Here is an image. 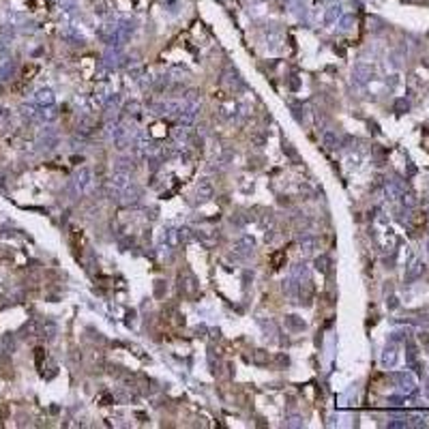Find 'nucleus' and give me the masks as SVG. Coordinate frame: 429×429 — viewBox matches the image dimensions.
<instances>
[{
	"label": "nucleus",
	"instance_id": "1",
	"mask_svg": "<svg viewBox=\"0 0 429 429\" xmlns=\"http://www.w3.org/2000/svg\"><path fill=\"white\" fill-rule=\"evenodd\" d=\"M254 247H256V243H254V238L251 236H240L238 240H234L232 254L236 256L238 260H247V257L254 254Z\"/></svg>",
	"mask_w": 429,
	"mask_h": 429
},
{
	"label": "nucleus",
	"instance_id": "2",
	"mask_svg": "<svg viewBox=\"0 0 429 429\" xmlns=\"http://www.w3.org/2000/svg\"><path fill=\"white\" fill-rule=\"evenodd\" d=\"M372 75H373V69L365 62H358V64H354V69H352V80H354L356 84H365V82H369Z\"/></svg>",
	"mask_w": 429,
	"mask_h": 429
},
{
	"label": "nucleus",
	"instance_id": "3",
	"mask_svg": "<svg viewBox=\"0 0 429 429\" xmlns=\"http://www.w3.org/2000/svg\"><path fill=\"white\" fill-rule=\"evenodd\" d=\"M90 183H92V170L90 168H82L78 172V176H75V180H73V187L78 189V193H82L84 189L90 187Z\"/></svg>",
	"mask_w": 429,
	"mask_h": 429
},
{
	"label": "nucleus",
	"instance_id": "4",
	"mask_svg": "<svg viewBox=\"0 0 429 429\" xmlns=\"http://www.w3.org/2000/svg\"><path fill=\"white\" fill-rule=\"evenodd\" d=\"M397 361H399L397 345H395V343H389V345L384 348V352H382V367L391 369V367H395V365H397Z\"/></svg>",
	"mask_w": 429,
	"mask_h": 429
},
{
	"label": "nucleus",
	"instance_id": "5",
	"mask_svg": "<svg viewBox=\"0 0 429 429\" xmlns=\"http://www.w3.org/2000/svg\"><path fill=\"white\" fill-rule=\"evenodd\" d=\"M196 196L200 202H206V200H210L215 196V189H213V183H210L208 178H202L198 183V189H196Z\"/></svg>",
	"mask_w": 429,
	"mask_h": 429
},
{
	"label": "nucleus",
	"instance_id": "6",
	"mask_svg": "<svg viewBox=\"0 0 429 429\" xmlns=\"http://www.w3.org/2000/svg\"><path fill=\"white\" fill-rule=\"evenodd\" d=\"M178 118H180V125L191 127L193 122H196V118H198V105H185Z\"/></svg>",
	"mask_w": 429,
	"mask_h": 429
},
{
	"label": "nucleus",
	"instance_id": "7",
	"mask_svg": "<svg viewBox=\"0 0 429 429\" xmlns=\"http://www.w3.org/2000/svg\"><path fill=\"white\" fill-rule=\"evenodd\" d=\"M286 328H287V331H292V333H303L305 328H307V324L303 322V318L290 314V315H286Z\"/></svg>",
	"mask_w": 429,
	"mask_h": 429
},
{
	"label": "nucleus",
	"instance_id": "8",
	"mask_svg": "<svg viewBox=\"0 0 429 429\" xmlns=\"http://www.w3.org/2000/svg\"><path fill=\"white\" fill-rule=\"evenodd\" d=\"M129 185V174H122V172H114L112 174V178H110V187L114 191H122L125 189V187Z\"/></svg>",
	"mask_w": 429,
	"mask_h": 429
},
{
	"label": "nucleus",
	"instance_id": "9",
	"mask_svg": "<svg viewBox=\"0 0 429 429\" xmlns=\"http://www.w3.org/2000/svg\"><path fill=\"white\" fill-rule=\"evenodd\" d=\"M342 4H331V7L326 9L324 13V26H333L335 22H339V17H342Z\"/></svg>",
	"mask_w": 429,
	"mask_h": 429
},
{
	"label": "nucleus",
	"instance_id": "10",
	"mask_svg": "<svg viewBox=\"0 0 429 429\" xmlns=\"http://www.w3.org/2000/svg\"><path fill=\"white\" fill-rule=\"evenodd\" d=\"M423 273H425V264H423V262H414L412 266L408 268V273H405V277H403V279H405V284H412V281H416V279H419Z\"/></svg>",
	"mask_w": 429,
	"mask_h": 429
},
{
	"label": "nucleus",
	"instance_id": "11",
	"mask_svg": "<svg viewBox=\"0 0 429 429\" xmlns=\"http://www.w3.org/2000/svg\"><path fill=\"white\" fill-rule=\"evenodd\" d=\"M120 193H122V198H125V204H135V202L140 200V196H142V191H140L135 185H133V187H129V185H127Z\"/></svg>",
	"mask_w": 429,
	"mask_h": 429
},
{
	"label": "nucleus",
	"instance_id": "12",
	"mask_svg": "<svg viewBox=\"0 0 429 429\" xmlns=\"http://www.w3.org/2000/svg\"><path fill=\"white\" fill-rule=\"evenodd\" d=\"M322 144H324V148L326 150H333V148H337L339 146V138H337V133L335 131H324V135H322Z\"/></svg>",
	"mask_w": 429,
	"mask_h": 429
},
{
	"label": "nucleus",
	"instance_id": "13",
	"mask_svg": "<svg viewBox=\"0 0 429 429\" xmlns=\"http://www.w3.org/2000/svg\"><path fill=\"white\" fill-rule=\"evenodd\" d=\"M226 84L232 88V90H238V88H243L245 84H243V78L238 75V71H228V75H226Z\"/></svg>",
	"mask_w": 429,
	"mask_h": 429
},
{
	"label": "nucleus",
	"instance_id": "14",
	"mask_svg": "<svg viewBox=\"0 0 429 429\" xmlns=\"http://www.w3.org/2000/svg\"><path fill=\"white\" fill-rule=\"evenodd\" d=\"M174 142L178 144V146H185V144H189V129H187L185 125L183 127H178V129H174Z\"/></svg>",
	"mask_w": 429,
	"mask_h": 429
},
{
	"label": "nucleus",
	"instance_id": "15",
	"mask_svg": "<svg viewBox=\"0 0 429 429\" xmlns=\"http://www.w3.org/2000/svg\"><path fill=\"white\" fill-rule=\"evenodd\" d=\"M133 170V161L129 157H120L118 161L114 163V172H122V174H131Z\"/></svg>",
	"mask_w": 429,
	"mask_h": 429
},
{
	"label": "nucleus",
	"instance_id": "16",
	"mask_svg": "<svg viewBox=\"0 0 429 429\" xmlns=\"http://www.w3.org/2000/svg\"><path fill=\"white\" fill-rule=\"evenodd\" d=\"M315 245H318V238L311 236V234H303V238H301V249L305 251V254H311V251L315 249Z\"/></svg>",
	"mask_w": 429,
	"mask_h": 429
},
{
	"label": "nucleus",
	"instance_id": "17",
	"mask_svg": "<svg viewBox=\"0 0 429 429\" xmlns=\"http://www.w3.org/2000/svg\"><path fill=\"white\" fill-rule=\"evenodd\" d=\"M294 228H296V232H307L311 228V219L309 217H305V215H296L294 217Z\"/></svg>",
	"mask_w": 429,
	"mask_h": 429
},
{
	"label": "nucleus",
	"instance_id": "18",
	"mask_svg": "<svg viewBox=\"0 0 429 429\" xmlns=\"http://www.w3.org/2000/svg\"><path fill=\"white\" fill-rule=\"evenodd\" d=\"M251 361H254V365H257V367H266L268 365V352L266 350H256Z\"/></svg>",
	"mask_w": 429,
	"mask_h": 429
},
{
	"label": "nucleus",
	"instance_id": "19",
	"mask_svg": "<svg viewBox=\"0 0 429 429\" xmlns=\"http://www.w3.org/2000/svg\"><path fill=\"white\" fill-rule=\"evenodd\" d=\"M183 103L185 105H198L200 103V92L196 90V88H189V90L185 92V97H183Z\"/></svg>",
	"mask_w": 429,
	"mask_h": 429
},
{
	"label": "nucleus",
	"instance_id": "20",
	"mask_svg": "<svg viewBox=\"0 0 429 429\" xmlns=\"http://www.w3.org/2000/svg\"><path fill=\"white\" fill-rule=\"evenodd\" d=\"M183 108H185V103H180V101H168L166 103V112L170 116H180Z\"/></svg>",
	"mask_w": 429,
	"mask_h": 429
},
{
	"label": "nucleus",
	"instance_id": "21",
	"mask_svg": "<svg viewBox=\"0 0 429 429\" xmlns=\"http://www.w3.org/2000/svg\"><path fill=\"white\" fill-rule=\"evenodd\" d=\"M286 427H303V416L301 414H287Z\"/></svg>",
	"mask_w": 429,
	"mask_h": 429
},
{
	"label": "nucleus",
	"instance_id": "22",
	"mask_svg": "<svg viewBox=\"0 0 429 429\" xmlns=\"http://www.w3.org/2000/svg\"><path fill=\"white\" fill-rule=\"evenodd\" d=\"M328 264H331V262H328L326 256H318V257H315V262H314V266H315V270H320V273H326Z\"/></svg>",
	"mask_w": 429,
	"mask_h": 429
},
{
	"label": "nucleus",
	"instance_id": "23",
	"mask_svg": "<svg viewBox=\"0 0 429 429\" xmlns=\"http://www.w3.org/2000/svg\"><path fill=\"white\" fill-rule=\"evenodd\" d=\"M401 204H403L405 208H412L414 204H416V196H414V193H410V191H403L401 193Z\"/></svg>",
	"mask_w": 429,
	"mask_h": 429
},
{
	"label": "nucleus",
	"instance_id": "24",
	"mask_svg": "<svg viewBox=\"0 0 429 429\" xmlns=\"http://www.w3.org/2000/svg\"><path fill=\"white\" fill-rule=\"evenodd\" d=\"M397 378H399V382H401L403 389H412V386H414V384H412V378H410L408 373H399Z\"/></svg>",
	"mask_w": 429,
	"mask_h": 429
},
{
	"label": "nucleus",
	"instance_id": "25",
	"mask_svg": "<svg viewBox=\"0 0 429 429\" xmlns=\"http://www.w3.org/2000/svg\"><path fill=\"white\" fill-rule=\"evenodd\" d=\"M150 114H152V116L166 114V103H155V105H150Z\"/></svg>",
	"mask_w": 429,
	"mask_h": 429
},
{
	"label": "nucleus",
	"instance_id": "26",
	"mask_svg": "<svg viewBox=\"0 0 429 429\" xmlns=\"http://www.w3.org/2000/svg\"><path fill=\"white\" fill-rule=\"evenodd\" d=\"M352 22H354V15H342V17H339V26H342L343 30H348Z\"/></svg>",
	"mask_w": 429,
	"mask_h": 429
},
{
	"label": "nucleus",
	"instance_id": "27",
	"mask_svg": "<svg viewBox=\"0 0 429 429\" xmlns=\"http://www.w3.org/2000/svg\"><path fill=\"white\" fill-rule=\"evenodd\" d=\"M125 110H127L129 116H140V103H138V101H131Z\"/></svg>",
	"mask_w": 429,
	"mask_h": 429
},
{
	"label": "nucleus",
	"instance_id": "28",
	"mask_svg": "<svg viewBox=\"0 0 429 429\" xmlns=\"http://www.w3.org/2000/svg\"><path fill=\"white\" fill-rule=\"evenodd\" d=\"M39 99L41 101H45V103H54V95H52V90H41Z\"/></svg>",
	"mask_w": 429,
	"mask_h": 429
},
{
	"label": "nucleus",
	"instance_id": "29",
	"mask_svg": "<svg viewBox=\"0 0 429 429\" xmlns=\"http://www.w3.org/2000/svg\"><path fill=\"white\" fill-rule=\"evenodd\" d=\"M408 108H410V105H408V101H403V99H399V101L395 103V110H397V112H408Z\"/></svg>",
	"mask_w": 429,
	"mask_h": 429
},
{
	"label": "nucleus",
	"instance_id": "30",
	"mask_svg": "<svg viewBox=\"0 0 429 429\" xmlns=\"http://www.w3.org/2000/svg\"><path fill=\"white\" fill-rule=\"evenodd\" d=\"M284 150H286V152H287V155H290V157H292V159H296V150H294V148H292V146H290V144H286V146H284Z\"/></svg>",
	"mask_w": 429,
	"mask_h": 429
},
{
	"label": "nucleus",
	"instance_id": "31",
	"mask_svg": "<svg viewBox=\"0 0 429 429\" xmlns=\"http://www.w3.org/2000/svg\"><path fill=\"white\" fill-rule=\"evenodd\" d=\"M397 305H399V301H397L395 296H391V298H389V309H395Z\"/></svg>",
	"mask_w": 429,
	"mask_h": 429
},
{
	"label": "nucleus",
	"instance_id": "32",
	"mask_svg": "<svg viewBox=\"0 0 429 429\" xmlns=\"http://www.w3.org/2000/svg\"><path fill=\"white\" fill-rule=\"evenodd\" d=\"M281 257H284V254H277L273 257V264H275V268H279V262H281Z\"/></svg>",
	"mask_w": 429,
	"mask_h": 429
},
{
	"label": "nucleus",
	"instance_id": "33",
	"mask_svg": "<svg viewBox=\"0 0 429 429\" xmlns=\"http://www.w3.org/2000/svg\"><path fill=\"white\" fill-rule=\"evenodd\" d=\"M408 423H401V421H393V423H389V427H405Z\"/></svg>",
	"mask_w": 429,
	"mask_h": 429
},
{
	"label": "nucleus",
	"instance_id": "34",
	"mask_svg": "<svg viewBox=\"0 0 429 429\" xmlns=\"http://www.w3.org/2000/svg\"><path fill=\"white\" fill-rule=\"evenodd\" d=\"M425 397L429 399V378L425 380Z\"/></svg>",
	"mask_w": 429,
	"mask_h": 429
},
{
	"label": "nucleus",
	"instance_id": "35",
	"mask_svg": "<svg viewBox=\"0 0 429 429\" xmlns=\"http://www.w3.org/2000/svg\"><path fill=\"white\" fill-rule=\"evenodd\" d=\"M427 254H429V240H427Z\"/></svg>",
	"mask_w": 429,
	"mask_h": 429
}]
</instances>
